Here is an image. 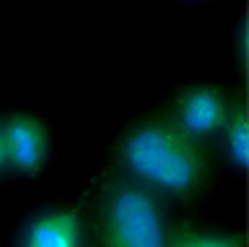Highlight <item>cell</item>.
<instances>
[{"mask_svg":"<svg viewBox=\"0 0 249 247\" xmlns=\"http://www.w3.org/2000/svg\"><path fill=\"white\" fill-rule=\"evenodd\" d=\"M219 142H222V152L233 168H244L249 158V133H247V103L244 98L233 95L231 111L225 120L222 130H219Z\"/></svg>","mask_w":249,"mask_h":247,"instance_id":"6","label":"cell"},{"mask_svg":"<svg viewBox=\"0 0 249 247\" xmlns=\"http://www.w3.org/2000/svg\"><path fill=\"white\" fill-rule=\"evenodd\" d=\"M87 223L79 206H54L38 212L22 231L19 247H84Z\"/></svg>","mask_w":249,"mask_h":247,"instance_id":"5","label":"cell"},{"mask_svg":"<svg viewBox=\"0 0 249 247\" xmlns=\"http://www.w3.org/2000/svg\"><path fill=\"white\" fill-rule=\"evenodd\" d=\"M236 62L238 71H247V19H241L236 27Z\"/></svg>","mask_w":249,"mask_h":247,"instance_id":"8","label":"cell"},{"mask_svg":"<svg viewBox=\"0 0 249 247\" xmlns=\"http://www.w3.org/2000/svg\"><path fill=\"white\" fill-rule=\"evenodd\" d=\"M165 201L117 171L100 187L92 212V247H165Z\"/></svg>","mask_w":249,"mask_h":247,"instance_id":"2","label":"cell"},{"mask_svg":"<svg viewBox=\"0 0 249 247\" xmlns=\"http://www.w3.org/2000/svg\"><path fill=\"white\" fill-rule=\"evenodd\" d=\"M117 168L162 201H193L212 182V158L203 142L187 136L165 114L141 117L114 144Z\"/></svg>","mask_w":249,"mask_h":247,"instance_id":"1","label":"cell"},{"mask_svg":"<svg viewBox=\"0 0 249 247\" xmlns=\"http://www.w3.org/2000/svg\"><path fill=\"white\" fill-rule=\"evenodd\" d=\"M165 247H244V236L231 231L200 228L190 220H181L171 226Z\"/></svg>","mask_w":249,"mask_h":247,"instance_id":"7","label":"cell"},{"mask_svg":"<svg viewBox=\"0 0 249 247\" xmlns=\"http://www.w3.org/2000/svg\"><path fill=\"white\" fill-rule=\"evenodd\" d=\"M233 95L217 84H190L184 90H179L171 103V109L165 111L187 136L198 139V142L209 144L212 139L219 136L228 111H231Z\"/></svg>","mask_w":249,"mask_h":247,"instance_id":"3","label":"cell"},{"mask_svg":"<svg viewBox=\"0 0 249 247\" xmlns=\"http://www.w3.org/2000/svg\"><path fill=\"white\" fill-rule=\"evenodd\" d=\"M8 168L19 177H38L49 163V128L33 111H11L0 117Z\"/></svg>","mask_w":249,"mask_h":247,"instance_id":"4","label":"cell"},{"mask_svg":"<svg viewBox=\"0 0 249 247\" xmlns=\"http://www.w3.org/2000/svg\"><path fill=\"white\" fill-rule=\"evenodd\" d=\"M8 171V158H6V139H3V125H0V177Z\"/></svg>","mask_w":249,"mask_h":247,"instance_id":"9","label":"cell"}]
</instances>
